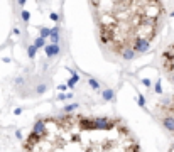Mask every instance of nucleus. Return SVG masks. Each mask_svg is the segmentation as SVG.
I'll use <instances>...</instances> for the list:
<instances>
[{"label":"nucleus","mask_w":174,"mask_h":152,"mask_svg":"<svg viewBox=\"0 0 174 152\" xmlns=\"http://www.w3.org/2000/svg\"><path fill=\"white\" fill-rule=\"evenodd\" d=\"M88 83H90V86H91V88H93V90H100V83H98L97 79H90V81H88Z\"/></svg>","instance_id":"6e6552de"},{"label":"nucleus","mask_w":174,"mask_h":152,"mask_svg":"<svg viewBox=\"0 0 174 152\" xmlns=\"http://www.w3.org/2000/svg\"><path fill=\"white\" fill-rule=\"evenodd\" d=\"M20 15H22V19L25 20V22H27V20L31 19V14H29V12H27V10H24V12H22V14H20Z\"/></svg>","instance_id":"f8f14e48"},{"label":"nucleus","mask_w":174,"mask_h":152,"mask_svg":"<svg viewBox=\"0 0 174 152\" xmlns=\"http://www.w3.org/2000/svg\"><path fill=\"white\" fill-rule=\"evenodd\" d=\"M155 91H157V93H161V91H162V90H161V81H157V83H155Z\"/></svg>","instance_id":"2eb2a0df"},{"label":"nucleus","mask_w":174,"mask_h":152,"mask_svg":"<svg viewBox=\"0 0 174 152\" xmlns=\"http://www.w3.org/2000/svg\"><path fill=\"white\" fill-rule=\"evenodd\" d=\"M76 108H78V103H73V105L64 107V112H66V113H69V112H73V110H76Z\"/></svg>","instance_id":"9d476101"},{"label":"nucleus","mask_w":174,"mask_h":152,"mask_svg":"<svg viewBox=\"0 0 174 152\" xmlns=\"http://www.w3.org/2000/svg\"><path fill=\"white\" fill-rule=\"evenodd\" d=\"M142 83H144L145 86H151V81H149V79H142Z\"/></svg>","instance_id":"a211bd4d"},{"label":"nucleus","mask_w":174,"mask_h":152,"mask_svg":"<svg viewBox=\"0 0 174 152\" xmlns=\"http://www.w3.org/2000/svg\"><path fill=\"white\" fill-rule=\"evenodd\" d=\"M51 41H53V44H58V41H59V29L58 27L51 29Z\"/></svg>","instance_id":"39448f33"},{"label":"nucleus","mask_w":174,"mask_h":152,"mask_svg":"<svg viewBox=\"0 0 174 152\" xmlns=\"http://www.w3.org/2000/svg\"><path fill=\"white\" fill-rule=\"evenodd\" d=\"M41 37L46 39V37H51V29H47V27H44V29H41Z\"/></svg>","instance_id":"0eeeda50"},{"label":"nucleus","mask_w":174,"mask_h":152,"mask_svg":"<svg viewBox=\"0 0 174 152\" xmlns=\"http://www.w3.org/2000/svg\"><path fill=\"white\" fill-rule=\"evenodd\" d=\"M51 20H59V15L56 14V12H53V14H51Z\"/></svg>","instance_id":"dca6fc26"},{"label":"nucleus","mask_w":174,"mask_h":152,"mask_svg":"<svg viewBox=\"0 0 174 152\" xmlns=\"http://www.w3.org/2000/svg\"><path fill=\"white\" fill-rule=\"evenodd\" d=\"M103 100H107V101L113 100V91H112V90H105V91H103Z\"/></svg>","instance_id":"423d86ee"},{"label":"nucleus","mask_w":174,"mask_h":152,"mask_svg":"<svg viewBox=\"0 0 174 152\" xmlns=\"http://www.w3.org/2000/svg\"><path fill=\"white\" fill-rule=\"evenodd\" d=\"M44 53H46V56H47V57L58 56L59 46H58V44H49V46H46V47H44Z\"/></svg>","instance_id":"20e7f679"},{"label":"nucleus","mask_w":174,"mask_h":152,"mask_svg":"<svg viewBox=\"0 0 174 152\" xmlns=\"http://www.w3.org/2000/svg\"><path fill=\"white\" fill-rule=\"evenodd\" d=\"M98 37L125 61L145 54L164 17L162 0H90Z\"/></svg>","instance_id":"f257e3e1"},{"label":"nucleus","mask_w":174,"mask_h":152,"mask_svg":"<svg viewBox=\"0 0 174 152\" xmlns=\"http://www.w3.org/2000/svg\"><path fill=\"white\" fill-rule=\"evenodd\" d=\"M137 100H139V105H140V107H145V100H144V96L142 95H139Z\"/></svg>","instance_id":"ddd939ff"},{"label":"nucleus","mask_w":174,"mask_h":152,"mask_svg":"<svg viewBox=\"0 0 174 152\" xmlns=\"http://www.w3.org/2000/svg\"><path fill=\"white\" fill-rule=\"evenodd\" d=\"M36 46H29V49H27V54H29V57H34L36 56Z\"/></svg>","instance_id":"1a4fd4ad"},{"label":"nucleus","mask_w":174,"mask_h":152,"mask_svg":"<svg viewBox=\"0 0 174 152\" xmlns=\"http://www.w3.org/2000/svg\"><path fill=\"white\" fill-rule=\"evenodd\" d=\"M32 132L37 133V135H42V133L46 132V120H44V118H39L37 122L34 123V129H32Z\"/></svg>","instance_id":"7ed1b4c3"},{"label":"nucleus","mask_w":174,"mask_h":152,"mask_svg":"<svg viewBox=\"0 0 174 152\" xmlns=\"http://www.w3.org/2000/svg\"><path fill=\"white\" fill-rule=\"evenodd\" d=\"M66 88H68V85H61V86H59L58 90H59V91H64V90H66Z\"/></svg>","instance_id":"f3484780"},{"label":"nucleus","mask_w":174,"mask_h":152,"mask_svg":"<svg viewBox=\"0 0 174 152\" xmlns=\"http://www.w3.org/2000/svg\"><path fill=\"white\" fill-rule=\"evenodd\" d=\"M25 3V0H19V5H24Z\"/></svg>","instance_id":"412c9836"},{"label":"nucleus","mask_w":174,"mask_h":152,"mask_svg":"<svg viewBox=\"0 0 174 152\" xmlns=\"http://www.w3.org/2000/svg\"><path fill=\"white\" fill-rule=\"evenodd\" d=\"M15 137H17V139H22V133H20L19 130H17V132H15Z\"/></svg>","instance_id":"aec40b11"},{"label":"nucleus","mask_w":174,"mask_h":152,"mask_svg":"<svg viewBox=\"0 0 174 152\" xmlns=\"http://www.w3.org/2000/svg\"><path fill=\"white\" fill-rule=\"evenodd\" d=\"M44 91H46V85H39L37 86V93L41 95V93H44Z\"/></svg>","instance_id":"4468645a"},{"label":"nucleus","mask_w":174,"mask_h":152,"mask_svg":"<svg viewBox=\"0 0 174 152\" xmlns=\"http://www.w3.org/2000/svg\"><path fill=\"white\" fill-rule=\"evenodd\" d=\"M161 63L167 76L174 81V42L171 46H167V49L161 54Z\"/></svg>","instance_id":"f03ea898"},{"label":"nucleus","mask_w":174,"mask_h":152,"mask_svg":"<svg viewBox=\"0 0 174 152\" xmlns=\"http://www.w3.org/2000/svg\"><path fill=\"white\" fill-rule=\"evenodd\" d=\"M34 46H36V47H44V39L37 37L36 41H34Z\"/></svg>","instance_id":"9b49d317"},{"label":"nucleus","mask_w":174,"mask_h":152,"mask_svg":"<svg viewBox=\"0 0 174 152\" xmlns=\"http://www.w3.org/2000/svg\"><path fill=\"white\" fill-rule=\"evenodd\" d=\"M14 113H15V115H20V113H22V110H20V108H15V110H14Z\"/></svg>","instance_id":"6ab92c4d"}]
</instances>
